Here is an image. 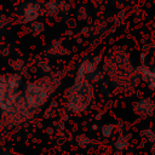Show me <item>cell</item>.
<instances>
[{
  "mask_svg": "<svg viewBox=\"0 0 155 155\" xmlns=\"http://www.w3.org/2000/svg\"><path fill=\"white\" fill-rule=\"evenodd\" d=\"M40 15V7L36 4H29L25 8H24V13H23V21L25 23L33 22L35 21Z\"/></svg>",
  "mask_w": 155,
  "mask_h": 155,
  "instance_id": "obj_8",
  "label": "cell"
},
{
  "mask_svg": "<svg viewBox=\"0 0 155 155\" xmlns=\"http://www.w3.org/2000/svg\"><path fill=\"white\" fill-rule=\"evenodd\" d=\"M114 132H115V125H114V124H105V125H103L102 128H101V133H102V136H103L104 138L111 137V136L114 134Z\"/></svg>",
  "mask_w": 155,
  "mask_h": 155,
  "instance_id": "obj_11",
  "label": "cell"
},
{
  "mask_svg": "<svg viewBox=\"0 0 155 155\" xmlns=\"http://www.w3.org/2000/svg\"><path fill=\"white\" fill-rule=\"evenodd\" d=\"M139 75H140V78H142L143 80H145V81L148 82V86H149L151 90L155 91V67H154L153 69H150V68H148V67H145V65L140 67V69H139Z\"/></svg>",
  "mask_w": 155,
  "mask_h": 155,
  "instance_id": "obj_7",
  "label": "cell"
},
{
  "mask_svg": "<svg viewBox=\"0 0 155 155\" xmlns=\"http://www.w3.org/2000/svg\"><path fill=\"white\" fill-rule=\"evenodd\" d=\"M10 65L13 68V69H16V70H18V69H21L22 68V65H23V62L22 61H19V59H17V61H11L10 62Z\"/></svg>",
  "mask_w": 155,
  "mask_h": 155,
  "instance_id": "obj_14",
  "label": "cell"
},
{
  "mask_svg": "<svg viewBox=\"0 0 155 155\" xmlns=\"http://www.w3.org/2000/svg\"><path fill=\"white\" fill-rule=\"evenodd\" d=\"M96 73H97V62L91 61V59H86L78 68L76 79H82V80L90 81V79H92V76Z\"/></svg>",
  "mask_w": 155,
  "mask_h": 155,
  "instance_id": "obj_6",
  "label": "cell"
},
{
  "mask_svg": "<svg viewBox=\"0 0 155 155\" xmlns=\"http://www.w3.org/2000/svg\"><path fill=\"white\" fill-rule=\"evenodd\" d=\"M21 86V75L2 74L0 75V110L1 114L6 113L18 98V88Z\"/></svg>",
  "mask_w": 155,
  "mask_h": 155,
  "instance_id": "obj_3",
  "label": "cell"
},
{
  "mask_svg": "<svg viewBox=\"0 0 155 155\" xmlns=\"http://www.w3.org/2000/svg\"><path fill=\"white\" fill-rule=\"evenodd\" d=\"M33 111L34 110L31 108H29L28 104L25 103L23 96H18L15 104L6 113L2 114V119L5 120V122L7 125L17 126L19 124L25 122L31 116Z\"/></svg>",
  "mask_w": 155,
  "mask_h": 155,
  "instance_id": "obj_4",
  "label": "cell"
},
{
  "mask_svg": "<svg viewBox=\"0 0 155 155\" xmlns=\"http://www.w3.org/2000/svg\"><path fill=\"white\" fill-rule=\"evenodd\" d=\"M93 101V86L88 80L75 79L65 94V107L71 113L85 111Z\"/></svg>",
  "mask_w": 155,
  "mask_h": 155,
  "instance_id": "obj_2",
  "label": "cell"
},
{
  "mask_svg": "<svg viewBox=\"0 0 155 155\" xmlns=\"http://www.w3.org/2000/svg\"><path fill=\"white\" fill-rule=\"evenodd\" d=\"M128 145H130V136H128V134H122V136H120V137L116 139V142H115V148H116V150H119V151L126 150V149L128 148Z\"/></svg>",
  "mask_w": 155,
  "mask_h": 155,
  "instance_id": "obj_9",
  "label": "cell"
},
{
  "mask_svg": "<svg viewBox=\"0 0 155 155\" xmlns=\"http://www.w3.org/2000/svg\"><path fill=\"white\" fill-rule=\"evenodd\" d=\"M140 134H142V137L145 138L149 143L155 144V131H153V130H150V128H147V130H143V131L140 132Z\"/></svg>",
  "mask_w": 155,
  "mask_h": 155,
  "instance_id": "obj_12",
  "label": "cell"
},
{
  "mask_svg": "<svg viewBox=\"0 0 155 155\" xmlns=\"http://www.w3.org/2000/svg\"><path fill=\"white\" fill-rule=\"evenodd\" d=\"M31 29H33V31L34 33H40L42 29H44V25H42V23H33L31 24Z\"/></svg>",
  "mask_w": 155,
  "mask_h": 155,
  "instance_id": "obj_13",
  "label": "cell"
},
{
  "mask_svg": "<svg viewBox=\"0 0 155 155\" xmlns=\"http://www.w3.org/2000/svg\"><path fill=\"white\" fill-rule=\"evenodd\" d=\"M75 142H76L78 147H80V148H87L92 143L91 138L88 136H86V134H78L76 138H75Z\"/></svg>",
  "mask_w": 155,
  "mask_h": 155,
  "instance_id": "obj_10",
  "label": "cell"
},
{
  "mask_svg": "<svg viewBox=\"0 0 155 155\" xmlns=\"http://www.w3.org/2000/svg\"><path fill=\"white\" fill-rule=\"evenodd\" d=\"M133 111L139 117H151L155 114V103L150 98H140L133 104Z\"/></svg>",
  "mask_w": 155,
  "mask_h": 155,
  "instance_id": "obj_5",
  "label": "cell"
},
{
  "mask_svg": "<svg viewBox=\"0 0 155 155\" xmlns=\"http://www.w3.org/2000/svg\"><path fill=\"white\" fill-rule=\"evenodd\" d=\"M58 86L59 78H56L54 75L45 76L38 81L28 84L24 90L23 98L29 108H31L33 110L39 109L47 102L50 94L56 91Z\"/></svg>",
  "mask_w": 155,
  "mask_h": 155,
  "instance_id": "obj_1",
  "label": "cell"
}]
</instances>
